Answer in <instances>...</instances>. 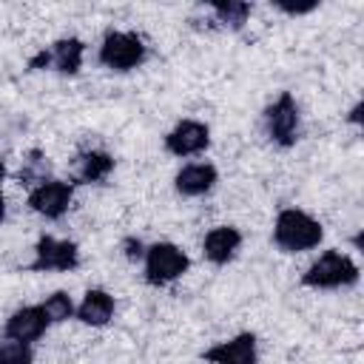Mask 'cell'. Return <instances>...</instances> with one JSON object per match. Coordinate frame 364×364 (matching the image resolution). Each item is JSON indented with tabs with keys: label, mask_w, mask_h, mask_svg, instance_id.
<instances>
[{
	"label": "cell",
	"mask_w": 364,
	"mask_h": 364,
	"mask_svg": "<svg viewBox=\"0 0 364 364\" xmlns=\"http://www.w3.org/2000/svg\"><path fill=\"white\" fill-rule=\"evenodd\" d=\"M145 247H148V245H142L136 236H125V239H122V256H125L128 262H142Z\"/></svg>",
	"instance_id": "cell-20"
},
{
	"label": "cell",
	"mask_w": 364,
	"mask_h": 364,
	"mask_svg": "<svg viewBox=\"0 0 364 364\" xmlns=\"http://www.w3.org/2000/svg\"><path fill=\"white\" fill-rule=\"evenodd\" d=\"M34 361V350L31 344L14 341V338H0V364H31Z\"/></svg>",
	"instance_id": "cell-19"
},
{
	"label": "cell",
	"mask_w": 364,
	"mask_h": 364,
	"mask_svg": "<svg viewBox=\"0 0 364 364\" xmlns=\"http://www.w3.org/2000/svg\"><path fill=\"white\" fill-rule=\"evenodd\" d=\"M85 60V43L80 37H60L51 46L40 48L34 57H28L31 71H57V74H77Z\"/></svg>",
	"instance_id": "cell-7"
},
{
	"label": "cell",
	"mask_w": 364,
	"mask_h": 364,
	"mask_svg": "<svg viewBox=\"0 0 364 364\" xmlns=\"http://www.w3.org/2000/svg\"><path fill=\"white\" fill-rule=\"evenodd\" d=\"M358 282V264L341 250H324L301 273V284L310 290H336Z\"/></svg>",
	"instance_id": "cell-2"
},
{
	"label": "cell",
	"mask_w": 364,
	"mask_h": 364,
	"mask_svg": "<svg viewBox=\"0 0 364 364\" xmlns=\"http://www.w3.org/2000/svg\"><path fill=\"white\" fill-rule=\"evenodd\" d=\"M361 111H364V105H361V102H355V105L350 108V114H347V122H353V125H361Z\"/></svg>",
	"instance_id": "cell-22"
},
{
	"label": "cell",
	"mask_w": 364,
	"mask_h": 364,
	"mask_svg": "<svg viewBox=\"0 0 364 364\" xmlns=\"http://www.w3.org/2000/svg\"><path fill=\"white\" fill-rule=\"evenodd\" d=\"M40 310H43V316H46L48 324H63V321L74 318L77 304H74V299H71L65 290H54V293H48V296L40 301Z\"/></svg>",
	"instance_id": "cell-18"
},
{
	"label": "cell",
	"mask_w": 364,
	"mask_h": 364,
	"mask_svg": "<svg viewBox=\"0 0 364 364\" xmlns=\"http://www.w3.org/2000/svg\"><path fill=\"white\" fill-rule=\"evenodd\" d=\"M210 145V128L202 119H179L165 136H162V148L171 156L188 159V156H199L205 154Z\"/></svg>",
	"instance_id": "cell-9"
},
{
	"label": "cell",
	"mask_w": 364,
	"mask_h": 364,
	"mask_svg": "<svg viewBox=\"0 0 364 364\" xmlns=\"http://www.w3.org/2000/svg\"><path fill=\"white\" fill-rule=\"evenodd\" d=\"M3 182H6V162L0 159V188H3Z\"/></svg>",
	"instance_id": "cell-23"
},
{
	"label": "cell",
	"mask_w": 364,
	"mask_h": 364,
	"mask_svg": "<svg viewBox=\"0 0 364 364\" xmlns=\"http://www.w3.org/2000/svg\"><path fill=\"white\" fill-rule=\"evenodd\" d=\"M142 262H145L142 276H145V282L151 287H165V284L176 282L182 273H188V267H191L188 253L179 245H173V242H154V245H148Z\"/></svg>",
	"instance_id": "cell-4"
},
{
	"label": "cell",
	"mask_w": 364,
	"mask_h": 364,
	"mask_svg": "<svg viewBox=\"0 0 364 364\" xmlns=\"http://www.w3.org/2000/svg\"><path fill=\"white\" fill-rule=\"evenodd\" d=\"M145 57H148L145 40L136 31H117V28L105 31L100 51H97L100 65H105L108 71H117V74L139 68L145 63Z\"/></svg>",
	"instance_id": "cell-3"
},
{
	"label": "cell",
	"mask_w": 364,
	"mask_h": 364,
	"mask_svg": "<svg viewBox=\"0 0 364 364\" xmlns=\"http://www.w3.org/2000/svg\"><path fill=\"white\" fill-rule=\"evenodd\" d=\"M239 247H242V230L233 225H216L202 239V256L216 267L228 264Z\"/></svg>",
	"instance_id": "cell-14"
},
{
	"label": "cell",
	"mask_w": 364,
	"mask_h": 364,
	"mask_svg": "<svg viewBox=\"0 0 364 364\" xmlns=\"http://www.w3.org/2000/svg\"><path fill=\"white\" fill-rule=\"evenodd\" d=\"M324 239V228L318 219H313L301 208H284L279 210L273 222V245L284 253H304L318 247Z\"/></svg>",
	"instance_id": "cell-1"
},
{
	"label": "cell",
	"mask_w": 364,
	"mask_h": 364,
	"mask_svg": "<svg viewBox=\"0 0 364 364\" xmlns=\"http://www.w3.org/2000/svg\"><path fill=\"white\" fill-rule=\"evenodd\" d=\"M3 219H6V199L0 196V225H3Z\"/></svg>",
	"instance_id": "cell-24"
},
{
	"label": "cell",
	"mask_w": 364,
	"mask_h": 364,
	"mask_svg": "<svg viewBox=\"0 0 364 364\" xmlns=\"http://www.w3.org/2000/svg\"><path fill=\"white\" fill-rule=\"evenodd\" d=\"M48 179H51V162H48V156L40 148L26 151V156H23V162L17 168V182L31 191V188H37V185H43Z\"/></svg>",
	"instance_id": "cell-17"
},
{
	"label": "cell",
	"mask_w": 364,
	"mask_h": 364,
	"mask_svg": "<svg viewBox=\"0 0 364 364\" xmlns=\"http://www.w3.org/2000/svg\"><path fill=\"white\" fill-rule=\"evenodd\" d=\"M114 313H117L114 296L108 290H102V287H91V290H85L82 301L77 304L74 318L80 324H85V327H105V324H111Z\"/></svg>",
	"instance_id": "cell-15"
},
{
	"label": "cell",
	"mask_w": 364,
	"mask_h": 364,
	"mask_svg": "<svg viewBox=\"0 0 364 364\" xmlns=\"http://www.w3.org/2000/svg\"><path fill=\"white\" fill-rule=\"evenodd\" d=\"M276 9L284 11V14H290V17H299V14H310V11H316L318 3H316V0H313V3H276Z\"/></svg>",
	"instance_id": "cell-21"
},
{
	"label": "cell",
	"mask_w": 364,
	"mask_h": 364,
	"mask_svg": "<svg viewBox=\"0 0 364 364\" xmlns=\"http://www.w3.org/2000/svg\"><path fill=\"white\" fill-rule=\"evenodd\" d=\"M208 11L213 14V26L239 31L247 23L253 6L245 3V0H216V3H208Z\"/></svg>",
	"instance_id": "cell-16"
},
{
	"label": "cell",
	"mask_w": 364,
	"mask_h": 364,
	"mask_svg": "<svg viewBox=\"0 0 364 364\" xmlns=\"http://www.w3.org/2000/svg\"><path fill=\"white\" fill-rule=\"evenodd\" d=\"M208 364H259V341L253 333H236L233 338L216 341L202 353Z\"/></svg>",
	"instance_id": "cell-11"
},
{
	"label": "cell",
	"mask_w": 364,
	"mask_h": 364,
	"mask_svg": "<svg viewBox=\"0 0 364 364\" xmlns=\"http://www.w3.org/2000/svg\"><path fill=\"white\" fill-rule=\"evenodd\" d=\"M48 330V321L40 310V304H26V307H17L6 324H3V336L6 338H14V341H23V344H34L37 338H43Z\"/></svg>",
	"instance_id": "cell-12"
},
{
	"label": "cell",
	"mask_w": 364,
	"mask_h": 364,
	"mask_svg": "<svg viewBox=\"0 0 364 364\" xmlns=\"http://www.w3.org/2000/svg\"><path fill=\"white\" fill-rule=\"evenodd\" d=\"M264 122V134L270 136L273 145L279 148H293L299 139V128H301V114H299V102L290 91H282L262 114Z\"/></svg>",
	"instance_id": "cell-5"
},
{
	"label": "cell",
	"mask_w": 364,
	"mask_h": 364,
	"mask_svg": "<svg viewBox=\"0 0 364 364\" xmlns=\"http://www.w3.org/2000/svg\"><path fill=\"white\" fill-rule=\"evenodd\" d=\"M71 202H74V185H71L68 179H54V176H51L48 182H43V185L31 188L28 196H26V205H28L37 216L51 219V222L63 219V216L68 213Z\"/></svg>",
	"instance_id": "cell-8"
},
{
	"label": "cell",
	"mask_w": 364,
	"mask_h": 364,
	"mask_svg": "<svg viewBox=\"0 0 364 364\" xmlns=\"http://www.w3.org/2000/svg\"><path fill=\"white\" fill-rule=\"evenodd\" d=\"M216 182H219V171H216V165H210V162H188V165H182V168L176 171V176H173L176 193L188 196V199H196V196L210 193V191L216 188Z\"/></svg>",
	"instance_id": "cell-13"
},
{
	"label": "cell",
	"mask_w": 364,
	"mask_h": 364,
	"mask_svg": "<svg viewBox=\"0 0 364 364\" xmlns=\"http://www.w3.org/2000/svg\"><path fill=\"white\" fill-rule=\"evenodd\" d=\"M80 267V247L71 239H54L43 233L34 245V259L26 264L28 273H71Z\"/></svg>",
	"instance_id": "cell-6"
},
{
	"label": "cell",
	"mask_w": 364,
	"mask_h": 364,
	"mask_svg": "<svg viewBox=\"0 0 364 364\" xmlns=\"http://www.w3.org/2000/svg\"><path fill=\"white\" fill-rule=\"evenodd\" d=\"M114 171V156L100 148H85L68 159V182L71 185H97L105 182Z\"/></svg>",
	"instance_id": "cell-10"
}]
</instances>
